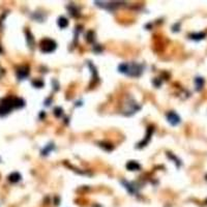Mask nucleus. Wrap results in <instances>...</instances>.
<instances>
[{
    "label": "nucleus",
    "instance_id": "nucleus-3",
    "mask_svg": "<svg viewBox=\"0 0 207 207\" xmlns=\"http://www.w3.org/2000/svg\"><path fill=\"white\" fill-rule=\"evenodd\" d=\"M167 120L172 125H177L180 122V118H179V116L175 112H169L167 114Z\"/></svg>",
    "mask_w": 207,
    "mask_h": 207
},
{
    "label": "nucleus",
    "instance_id": "nucleus-8",
    "mask_svg": "<svg viewBox=\"0 0 207 207\" xmlns=\"http://www.w3.org/2000/svg\"><path fill=\"white\" fill-rule=\"evenodd\" d=\"M152 131H153V129H152V127H149V129H148V131H147L146 139L144 140V141H143V142H142V143H140V144H139V145H140V146H139V147H142V146H145V144H146V143H147V142H148V140H149V137H150V136H151V134H152Z\"/></svg>",
    "mask_w": 207,
    "mask_h": 207
},
{
    "label": "nucleus",
    "instance_id": "nucleus-4",
    "mask_svg": "<svg viewBox=\"0 0 207 207\" xmlns=\"http://www.w3.org/2000/svg\"><path fill=\"white\" fill-rule=\"evenodd\" d=\"M29 75V68L28 66H20L17 70V76L20 80H23V79L27 78Z\"/></svg>",
    "mask_w": 207,
    "mask_h": 207
},
{
    "label": "nucleus",
    "instance_id": "nucleus-14",
    "mask_svg": "<svg viewBox=\"0 0 207 207\" xmlns=\"http://www.w3.org/2000/svg\"><path fill=\"white\" fill-rule=\"evenodd\" d=\"M206 178H207V176H206Z\"/></svg>",
    "mask_w": 207,
    "mask_h": 207
},
{
    "label": "nucleus",
    "instance_id": "nucleus-9",
    "mask_svg": "<svg viewBox=\"0 0 207 207\" xmlns=\"http://www.w3.org/2000/svg\"><path fill=\"white\" fill-rule=\"evenodd\" d=\"M203 84H204V81H203L202 78H197L196 79V86H197V90H200L202 88Z\"/></svg>",
    "mask_w": 207,
    "mask_h": 207
},
{
    "label": "nucleus",
    "instance_id": "nucleus-13",
    "mask_svg": "<svg viewBox=\"0 0 207 207\" xmlns=\"http://www.w3.org/2000/svg\"><path fill=\"white\" fill-rule=\"evenodd\" d=\"M2 52V49H1V47H0V53Z\"/></svg>",
    "mask_w": 207,
    "mask_h": 207
},
{
    "label": "nucleus",
    "instance_id": "nucleus-7",
    "mask_svg": "<svg viewBox=\"0 0 207 207\" xmlns=\"http://www.w3.org/2000/svg\"><path fill=\"white\" fill-rule=\"evenodd\" d=\"M68 25V20L65 19L64 17H60L58 19V26L60 27V28H65L66 26Z\"/></svg>",
    "mask_w": 207,
    "mask_h": 207
},
{
    "label": "nucleus",
    "instance_id": "nucleus-2",
    "mask_svg": "<svg viewBox=\"0 0 207 207\" xmlns=\"http://www.w3.org/2000/svg\"><path fill=\"white\" fill-rule=\"evenodd\" d=\"M56 49V43L53 39L45 38L41 41V50L44 53H51Z\"/></svg>",
    "mask_w": 207,
    "mask_h": 207
},
{
    "label": "nucleus",
    "instance_id": "nucleus-5",
    "mask_svg": "<svg viewBox=\"0 0 207 207\" xmlns=\"http://www.w3.org/2000/svg\"><path fill=\"white\" fill-rule=\"evenodd\" d=\"M127 168L129 169V171H136V170H139L140 169V165L137 163V161H131L127 164Z\"/></svg>",
    "mask_w": 207,
    "mask_h": 207
},
{
    "label": "nucleus",
    "instance_id": "nucleus-12",
    "mask_svg": "<svg viewBox=\"0 0 207 207\" xmlns=\"http://www.w3.org/2000/svg\"><path fill=\"white\" fill-rule=\"evenodd\" d=\"M3 75H4V70H3V68H1V66H0V78H1V77H2Z\"/></svg>",
    "mask_w": 207,
    "mask_h": 207
},
{
    "label": "nucleus",
    "instance_id": "nucleus-10",
    "mask_svg": "<svg viewBox=\"0 0 207 207\" xmlns=\"http://www.w3.org/2000/svg\"><path fill=\"white\" fill-rule=\"evenodd\" d=\"M205 36L204 33H198V34H192L191 35V38L193 39H202Z\"/></svg>",
    "mask_w": 207,
    "mask_h": 207
},
{
    "label": "nucleus",
    "instance_id": "nucleus-11",
    "mask_svg": "<svg viewBox=\"0 0 207 207\" xmlns=\"http://www.w3.org/2000/svg\"><path fill=\"white\" fill-rule=\"evenodd\" d=\"M55 115H56L57 117L61 116L62 115V110H61L60 108H56V109H55Z\"/></svg>",
    "mask_w": 207,
    "mask_h": 207
},
{
    "label": "nucleus",
    "instance_id": "nucleus-6",
    "mask_svg": "<svg viewBox=\"0 0 207 207\" xmlns=\"http://www.w3.org/2000/svg\"><path fill=\"white\" fill-rule=\"evenodd\" d=\"M9 180L13 183H16V182H18V181L21 180V175L17 172H14L9 176Z\"/></svg>",
    "mask_w": 207,
    "mask_h": 207
},
{
    "label": "nucleus",
    "instance_id": "nucleus-1",
    "mask_svg": "<svg viewBox=\"0 0 207 207\" xmlns=\"http://www.w3.org/2000/svg\"><path fill=\"white\" fill-rule=\"evenodd\" d=\"M119 72L131 77H138L142 73V66L137 63H122L119 65Z\"/></svg>",
    "mask_w": 207,
    "mask_h": 207
}]
</instances>
